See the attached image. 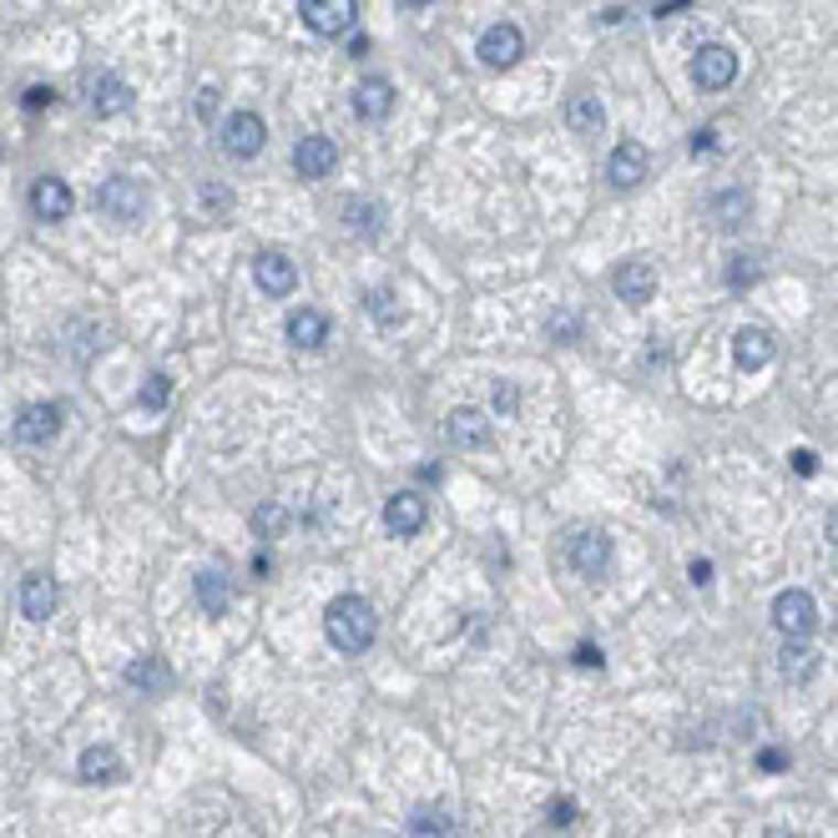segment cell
Masks as SVG:
<instances>
[{"mask_svg":"<svg viewBox=\"0 0 838 838\" xmlns=\"http://www.w3.org/2000/svg\"><path fill=\"white\" fill-rule=\"evenodd\" d=\"M324 632L339 652H369L379 622H374V606L364 597H339L324 611Z\"/></svg>","mask_w":838,"mask_h":838,"instance_id":"6da1fadb","label":"cell"},{"mask_svg":"<svg viewBox=\"0 0 838 838\" xmlns=\"http://www.w3.org/2000/svg\"><path fill=\"white\" fill-rule=\"evenodd\" d=\"M773 626H778L783 642H808L818 626V606L808 591H778L773 597Z\"/></svg>","mask_w":838,"mask_h":838,"instance_id":"7a4b0ae2","label":"cell"},{"mask_svg":"<svg viewBox=\"0 0 838 838\" xmlns=\"http://www.w3.org/2000/svg\"><path fill=\"white\" fill-rule=\"evenodd\" d=\"M299 15L319 36H344L359 21V0H299Z\"/></svg>","mask_w":838,"mask_h":838,"instance_id":"3957f363","label":"cell"},{"mask_svg":"<svg viewBox=\"0 0 838 838\" xmlns=\"http://www.w3.org/2000/svg\"><path fill=\"white\" fill-rule=\"evenodd\" d=\"M96 207L111 217V223H137L147 213V192L137 187V178H107L96 187Z\"/></svg>","mask_w":838,"mask_h":838,"instance_id":"277c9868","label":"cell"},{"mask_svg":"<svg viewBox=\"0 0 838 838\" xmlns=\"http://www.w3.org/2000/svg\"><path fill=\"white\" fill-rule=\"evenodd\" d=\"M520 51H526V36H520V25H511V21H495L485 36H480V46H475V56L491 66V72H511L515 61H520Z\"/></svg>","mask_w":838,"mask_h":838,"instance_id":"5b68a950","label":"cell"},{"mask_svg":"<svg viewBox=\"0 0 838 838\" xmlns=\"http://www.w3.org/2000/svg\"><path fill=\"white\" fill-rule=\"evenodd\" d=\"M61 425H66V409L41 399V405H25L21 415H15L11 434H15V444H46L61 434Z\"/></svg>","mask_w":838,"mask_h":838,"instance_id":"8992f818","label":"cell"},{"mask_svg":"<svg viewBox=\"0 0 838 838\" xmlns=\"http://www.w3.org/2000/svg\"><path fill=\"white\" fill-rule=\"evenodd\" d=\"M253 278H258V288H264L268 299H288L293 288H299V268H293V258L278 248H264L258 258H253Z\"/></svg>","mask_w":838,"mask_h":838,"instance_id":"52a82bcc","label":"cell"},{"mask_svg":"<svg viewBox=\"0 0 838 838\" xmlns=\"http://www.w3.org/2000/svg\"><path fill=\"white\" fill-rule=\"evenodd\" d=\"M264 142H268V127L258 111H233V117L223 121V147H228V157L248 162V157L264 152Z\"/></svg>","mask_w":838,"mask_h":838,"instance_id":"ba28073f","label":"cell"},{"mask_svg":"<svg viewBox=\"0 0 838 838\" xmlns=\"http://www.w3.org/2000/svg\"><path fill=\"white\" fill-rule=\"evenodd\" d=\"M339 168V147H334V137H299V147H293V172H299L303 182H319V178H329V172Z\"/></svg>","mask_w":838,"mask_h":838,"instance_id":"9c48e42d","label":"cell"},{"mask_svg":"<svg viewBox=\"0 0 838 838\" xmlns=\"http://www.w3.org/2000/svg\"><path fill=\"white\" fill-rule=\"evenodd\" d=\"M611 288H616L632 309H642V303L657 299V268H652L647 258H626V264L611 273Z\"/></svg>","mask_w":838,"mask_h":838,"instance_id":"30bf717a","label":"cell"},{"mask_svg":"<svg viewBox=\"0 0 838 838\" xmlns=\"http://www.w3.org/2000/svg\"><path fill=\"white\" fill-rule=\"evenodd\" d=\"M732 76H738V51L702 46L692 56V82L702 86V92H722V86H732Z\"/></svg>","mask_w":838,"mask_h":838,"instance_id":"8fae6325","label":"cell"},{"mask_svg":"<svg viewBox=\"0 0 838 838\" xmlns=\"http://www.w3.org/2000/svg\"><path fill=\"white\" fill-rule=\"evenodd\" d=\"M647 168H652V157H647V147L642 142H616L611 147V157H606V178H611V187H636V182L647 178Z\"/></svg>","mask_w":838,"mask_h":838,"instance_id":"7c38bea8","label":"cell"},{"mask_svg":"<svg viewBox=\"0 0 838 838\" xmlns=\"http://www.w3.org/2000/svg\"><path fill=\"white\" fill-rule=\"evenodd\" d=\"M76 197L72 187L61 178H36V187H31V213L41 217V223H61V217H72Z\"/></svg>","mask_w":838,"mask_h":838,"instance_id":"4fadbf2b","label":"cell"},{"mask_svg":"<svg viewBox=\"0 0 838 838\" xmlns=\"http://www.w3.org/2000/svg\"><path fill=\"white\" fill-rule=\"evenodd\" d=\"M56 601H61V591H56V581L51 576H25L21 581V616L25 622H51L56 616Z\"/></svg>","mask_w":838,"mask_h":838,"instance_id":"5bb4252c","label":"cell"},{"mask_svg":"<svg viewBox=\"0 0 838 838\" xmlns=\"http://www.w3.org/2000/svg\"><path fill=\"white\" fill-rule=\"evenodd\" d=\"M571 566L581 576H606L611 566V540L601 536V530H581V536H571Z\"/></svg>","mask_w":838,"mask_h":838,"instance_id":"9a60e30c","label":"cell"},{"mask_svg":"<svg viewBox=\"0 0 838 838\" xmlns=\"http://www.w3.org/2000/svg\"><path fill=\"white\" fill-rule=\"evenodd\" d=\"M444 440L460 444V450H480V444H491V419L480 415V409H455L450 425H444Z\"/></svg>","mask_w":838,"mask_h":838,"instance_id":"2e32d148","label":"cell"},{"mask_svg":"<svg viewBox=\"0 0 838 838\" xmlns=\"http://www.w3.org/2000/svg\"><path fill=\"white\" fill-rule=\"evenodd\" d=\"M732 359H738V369H763V364L773 359V334L758 324L738 329V334H732Z\"/></svg>","mask_w":838,"mask_h":838,"instance_id":"e0dca14e","label":"cell"},{"mask_svg":"<svg viewBox=\"0 0 838 838\" xmlns=\"http://www.w3.org/2000/svg\"><path fill=\"white\" fill-rule=\"evenodd\" d=\"M384 526L395 530V536H419V526H425V495L399 491L395 501L384 505Z\"/></svg>","mask_w":838,"mask_h":838,"instance_id":"ac0fdd59","label":"cell"},{"mask_svg":"<svg viewBox=\"0 0 838 838\" xmlns=\"http://www.w3.org/2000/svg\"><path fill=\"white\" fill-rule=\"evenodd\" d=\"M354 111H359L364 121H384L389 111H395V86L384 82V76L359 82V92H354Z\"/></svg>","mask_w":838,"mask_h":838,"instance_id":"d6986e66","label":"cell"},{"mask_svg":"<svg viewBox=\"0 0 838 838\" xmlns=\"http://www.w3.org/2000/svg\"><path fill=\"white\" fill-rule=\"evenodd\" d=\"M132 107V86L121 76H96L92 82V111L96 117H117V111Z\"/></svg>","mask_w":838,"mask_h":838,"instance_id":"ffe728a7","label":"cell"},{"mask_svg":"<svg viewBox=\"0 0 838 838\" xmlns=\"http://www.w3.org/2000/svg\"><path fill=\"white\" fill-rule=\"evenodd\" d=\"M76 773H82V783H117V778H121V758H117V748H107V743L86 748L82 763H76Z\"/></svg>","mask_w":838,"mask_h":838,"instance_id":"44dd1931","label":"cell"},{"mask_svg":"<svg viewBox=\"0 0 838 838\" xmlns=\"http://www.w3.org/2000/svg\"><path fill=\"white\" fill-rule=\"evenodd\" d=\"M324 339H329V319L319 309H299L288 319V344L293 348H324Z\"/></svg>","mask_w":838,"mask_h":838,"instance_id":"7402d4cb","label":"cell"},{"mask_svg":"<svg viewBox=\"0 0 838 838\" xmlns=\"http://www.w3.org/2000/svg\"><path fill=\"white\" fill-rule=\"evenodd\" d=\"M566 127H571L576 137H597L601 127H606V111H601L597 96H571V101H566Z\"/></svg>","mask_w":838,"mask_h":838,"instance_id":"603a6c76","label":"cell"},{"mask_svg":"<svg viewBox=\"0 0 838 838\" xmlns=\"http://www.w3.org/2000/svg\"><path fill=\"white\" fill-rule=\"evenodd\" d=\"M197 601H203L207 616H228V606H233L228 576H223V571H203V576H197Z\"/></svg>","mask_w":838,"mask_h":838,"instance_id":"cb8c5ba5","label":"cell"},{"mask_svg":"<svg viewBox=\"0 0 838 838\" xmlns=\"http://www.w3.org/2000/svg\"><path fill=\"white\" fill-rule=\"evenodd\" d=\"M707 213L718 217V228L732 233V228H743V223H748V213H753V197H748V192H718Z\"/></svg>","mask_w":838,"mask_h":838,"instance_id":"d4e9b609","label":"cell"},{"mask_svg":"<svg viewBox=\"0 0 838 838\" xmlns=\"http://www.w3.org/2000/svg\"><path fill=\"white\" fill-rule=\"evenodd\" d=\"M409 834L415 838H455V818L444 814V808H419L409 818Z\"/></svg>","mask_w":838,"mask_h":838,"instance_id":"484cf974","label":"cell"},{"mask_svg":"<svg viewBox=\"0 0 838 838\" xmlns=\"http://www.w3.org/2000/svg\"><path fill=\"white\" fill-rule=\"evenodd\" d=\"M127 683H132L137 692H162V687H168V667H162L157 657H142V662L127 667Z\"/></svg>","mask_w":838,"mask_h":838,"instance_id":"4316f807","label":"cell"},{"mask_svg":"<svg viewBox=\"0 0 838 838\" xmlns=\"http://www.w3.org/2000/svg\"><path fill=\"white\" fill-rule=\"evenodd\" d=\"M758 278H763V258L758 253H738L728 264V288H753Z\"/></svg>","mask_w":838,"mask_h":838,"instance_id":"83f0119b","label":"cell"},{"mask_svg":"<svg viewBox=\"0 0 838 838\" xmlns=\"http://www.w3.org/2000/svg\"><path fill=\"white\" fill-rule=\"evenodd\" d=\"M384 207L379 203H348V228L354 233H379Z\"/></svg>","mask_w":838,"mask_h":838,"instance_id":"f1b7e54d","label":"cell"},{"mask_svg":"<svg viewBox=\"0 0 838 838\" xmlns=\"http://www.w3.org/2000/svg\"><path fill=\"white\" fill-rule=\"evenodd\" d=\"M778 672L783 677H788V683H803V677H808V672H814V657H808V652L803 647H788L778 657Z\"/></svg>","mask_w":838,"mask_h":838,"instance_id":"f546056e","label":"cell"},{"mask_svg":"<svg viewBox=\"0 0 838 838\" xmlns=\"http://www.w3.org/2000/svg\"><path fill=\"white\" fill-rule=\"evenodd\" d=\"M168 395H172V384L162 379V374H152V379L142 384V395H137V405H142V409H162V405H168Z\"/></svg>","mask_w":838,"mask_h":838,"instance_id":"4dcf8cb0","label":"cell"},{"mask_svg":"<svg viewBox=\"0 0 838 838\" xmlns=\"http://www.w3.org/2000/svg\"><path fill=\"white\" fill-rule=\"evenodd\" d=\"M576 334H581V319H576V313H551V339L556 344H571Z\"/></svg>","mask_w":838,"mask_h":838,"instance_id":"1f68e13d","label":"cell"},{"mask_svg":"<svg viewBox=\"0 0 838 838\" xmlns=\"http://www.w3.org/2000/svg\"><path fill=\"white\" fill-rule=\"evenodd\" d=\"M520 409V395H515V384H495V415L511 419Z\"/></svg>","mask_w":838,"mask_h":838,"instance_id":"d6a6232c","label":"cell"},{"mask_svg":"<svg viewBox=\"0 0 838 838\" xmlns=\"http://www.w3.org/2000/svg\"><path fill=\"white\" fill-rule=\"evenodd\" d=\"M389 299H395V293H369V313H374V319H384V324H395V319H399V309Z\"/></svg>","mask_w":838,"mask_h":838,"instance_id":"836d02e7","label":"cell"},{"mask_svg":"<svg viewBox=\"0 0 838 838\" xmlns=\"http://www.w3.org/2000/svg\"><path fill=\"white\" fill-rule=\"evenodd\" d=\"M203 207H207V213H213V207H217V213H228V207H233V192H228V187H213V182H207V187H203Z\"/></svg>","mask_w":838,"mask_h":838,"instance_id":"e575fe53","label":"cell"},{"mask_svg":"<svg viewBox=\"0 0 838 838\" xmlns=\"http://www.w3.org/2000/svg\"><path fill=\"white\" fill-rule=\"evenodd\" d=\"M758 767H763V773H783V767H788V753H778V748H763V753H758Z\"/></svg>","mask_w":838,"mask_h":838,"instance_id":"d590c367","label":"cell"},{"mask_svg":"<svg viewBox=\"0 0 838 838\" xmlns=\"http://www.w3.org/2000/svg\"><path fill=\"white\" fill-rule=\"evenodd\" d=\"M213 101H217V86H203V92H197V117L203 121H213Z\"/></svg>","mask_w":838,"mask_h":838,"instance_id":"8d00e7d4","label":"cell"},{"mask_svg":"<svg viewBox=\"0 0 838 838\" xmlns=\"http://www.w3.org/2000/svg\"><path fill=\"white\" fill-rule=\"evenodd\" d=\"M51 101H56V96L46 92V86H31V92H25V107L31 111H41V107H51Z\"/></svg>","mask_w":838,"mask_h":838,"instance_id":"74e56055","label":"cell"},{"mask_svg":"<svg viewBox=\"0 0 838 838\" xmlns=\"http://www.w3.org/2000/svg\"><path fill=\"white\" fill-rule=\"evenodd\" d=\"M571 818H576V808H571L566 798H556V803H551V824H556V828H566Z\"/></svg>","mask_w":838,"mask_h":838,"instance_id":"f35d334b","label":"cell"},{"mask_svg":"<svg viewBox=\"0 0 838 838\" xmlns=\"http://www.w3.org/2000/svg\"><path fill=\"white\" fill-rule=\"evenodd\" d=\"M793 470H798V475H814V470H818L814 450H793Z\"/></svg>","mask_w":838,"mask_h":838,"instance_id":"ab89813d","label":"cell"},{"mask_svg":"<svg viewBox=\"0 0 838 838\" xmlns=\"http://www.w3.org/2000/svg\"><path fill=\"white\" fill-rule=\"evenodd\" d=\"M712 147H718V132H712V127L692 137V152H697V157H702V152H712Z\"/></svg>","mask_w":838,"mask_h":838,"instance_id":"60d3db41","label":"cell"},{"mask_svg":"<svg viewBox=\"0 0 838 838\" xmlns=\"http://www.w3.org/2000/svg\"><path fill=\"white\" fill-rule=\"evenodd\" d=\"M692 587H712V561H692Z\"/></svg>","mask_w":838,"mask_h":838,"instance_id":"b9f144b4","label":"cell"},{"mask_svg":"<svg viewBox=\"0 0 838 838\" xmlns=\"http://www.w3.org/2000/svg\"><path fill=\"white\" fill-rule=\"evenodd\" d=\"M576 662L597 672V667H601V652H597V647H576Z\"/></svg>","mask_w":838,"mask_h":838,"instance_id":"7bdbcfd3","label":"cell"},{"mask_svg":"<svg viewBox=\"0 0 838 838\" xmlns=\"http://www.w3.org/2000/svg\"><path fill=\"white\" fill-rule=\"evenodd\" d=\"M763 838H793V834H783V828H767V834Z\"/></svg>","mask_w":838,"mask_h":838,"instance_id":"ee69618b","label":"cell"},{"mask_svg":"<svg viewBox=\"0 0 838 838\" xmlns=\"http://www.w3.org/2000/svg\"><path fill=\"white\" fill-rule=\"evenodd\" d=\"M405 6H409V11H419V6H430V0H405Z\"/></svg>","mask_w":838,"mask_h":838,"instance_id":"f6af8a7d","label":"cell"}]
</instances>
